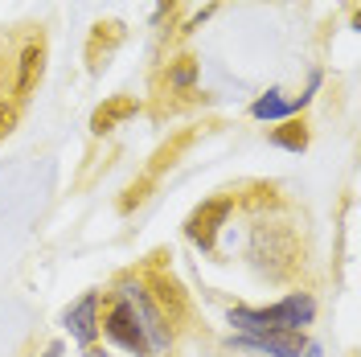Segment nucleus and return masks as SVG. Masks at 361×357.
Wrapping results in <instances>:
<instances>
[{"instance_id": "0eeeda50", "label": "nucleus", "mask_w": 361, "mask_h": 357, "mask_svg": "<svg viewBox=\"0 0 361 357\" xmlns=\"http://www.w3.org/2000/svg\"><path fill=\"white\" fill-rule=\"evenodd\" d=\"M45 74V33H33V37H25L21 54H17V78H13V95L17 99H29L37 83H42Z\"/></svg>"}, {"instance_id": "39448f33", "label": "nucleus", "mask_w": 361, "mask_h": 357, "mask_svg": "<svg viewBox=\"0 0 361 357\" xmlns=\"http://www.w3.org/2000/svg\"><path fill=\"white\" fill-rule=\"evenodd\" d=\"M99 333H107L119 345V349H128V353L135 357H148V345H144V337H140V325H135L132 308L119 300V296H107V313H103V320H99Z\"/></svg>"}, {"instance_id": "a211bd4d", "label": "nucleus", "mask_w": 361, "mask_h": 357, "mask_svg": "<svg viewBox=\"0 0 361 357\" xmlns=\"http://www.w3.org/2000/svg\"><path fill=\"white\" fill-rule=\"evenodd\" d=\"M45 357H62V341H54V345L45 349Z\"/></svg>"}, {"instance_id": "1a4fd4ad", "label": "nucleus", "mask_w": 361, "mask_h": 357, "mask_svg": "<svg viewBox=\"0 0 361 357\" xmlns=\"http://www.w3.org/2000/svg\"><path fill=\"white\" fill-rule=\"evenodd\" d=\"M66 329H70V337L87 349V345H94V337H99V291H87L74 308H66Z\"/></svg>"}, {"instance_id": "dca6fc26", "label": "nucleus", "mask_w": 361, "mask_h": 357, "mask_svg": "<svg viewBox=\"0 0 361 357\" xmlns=\"http://www.w3.org/2000/svg\"><path fill=\"white\" fill-rule=\"evenodd\" d=\"M17 128V103H8V99H0V140Z\"/></svg>"}, {"instance_id": "aec40b11", "label": "nucleus", "mask_w": 361, "mask_h": 357, "mask_svg": "<svg viewBox=\"0 0 361 357\" xmlns=\"http://www.w3.org/2000/svg\"><path fill=\"white\" fill-rule=\"evenodd\" d=\"M173 4H177V0H160V8H157V13H169Z\"/></svg>"}, {"instance_id": "20e7f679", "label": "nucleus", "mask_w": 361, "mask_h": 357, "mask_svg": "<svg viewBox=\"0 0 361 357\" xmlns=\"http://www.w3.org/2000/svg\"><path fill=\"white\" fill-rule=\"evenodd\" d=\"M140 279H144V288H148V296H152V304L164 313L169 325H180V320L189 316V296H185V288H180L169 271H160L157 263H152V267L140 271Z\"/></svg>"}, {"instance_id": "4468645a", "label": "nucleus", "mask_w": 361, "mask_h": 357, "mask_svg": "<svg viewBox=\"0 0 361 357\" xmlns=\"http://www.w3.org/2000/svg\"><path fill=\"white\" fill-rule=\"evenodd\" d=\"M288 111H295V103H283L279 95H267V99H259V103L250 107L255 119H275V115H288Z\"/></svg>"}, {"instance_id": "f257e3e1", "label": "nucleus", "mask_w": 361, "mask_h": 357, "mask_svg": "<svg viewBox=\"0 0 361 357\" xmlns=\"http://www.w3.org/2000/svg\"><path fill=\"white\" fill-rule=\"evenodd\" d=\"M250 259L267 279H288L300 271V234L288 222H255L250 230Z\"/></svg>"}, {"instance_id": "9d476101", "label": "nucleus", "mask_w": 361, "mask_h": 357, "mask_svg": "<svg viewBox=\"0 0 361 357\" xmlns=\"http://www.w3.org/2000/svg\"><path fill=\"white\" fill-rule=\"evenodd\" d=\"M123 37H128L123 21H99L94 29H90V37H87V66L90 70H103V66H107V58L119 49Z\"/></svg>"}, {"instance_id": "9b49d317", "label": "nucleus", "mask_w": 361, "mask_h": 357, "mask_svg": "<svg viewBox=\"0 0 361 357\" xmlns=\"http://www.w3.org/2000/svg\"><path fill=\"white\" fill-rule=\"evenodd\" d=\"M135 111H140V103H135L132 95H111L103 107H94V115H90V132L107 135V132H115L123 119H132Z\"/></svg>"}, {"instance_id": "6e6552de", "label": "nucleus", "mask_w": 361, "mask_h": 357, "mask_svg": "<svg viewBox=\"0 0 361 357\" xmlns=\"http://www.w3.org/2000/svg\"><path fill=\"white\" fill-rule=\"evenodd\" d=\"M304 333H255V337H234V349L250 353H271V357H300L304 353Z\"/></svg>"}, {"instance_id": "7ed1b4c3", "label": "nucleus", "mask_w": 361, "mask_h": 357, "mask_svg": "<svg viewBox=\"0 0 361 357\" xmlns=\"http://www.w3.org/2000/svg\"><path fill=\"white\" fill-rule=\"evenodd\" d=\"M115 296L132 308L135 325H140V337H144V345H148V357H164L173 349V325L164 320L157 304H152V296L144 288V279L140 275H119V284H115Z\"/></svg>"}, {"instance_id": "6ab92c4d", "label": "nucleus", "mask_w": 361, "mask_h": 357, "mask_svg": "<svg viewBox=\"0 0 361 357\" xmlns=\"http://www.w3.org/2000/svg\"><path fill=\"white\" fill-rule=\"evenodd\" d=\"M304 357H320V345H304Z\"/></svg>"}, {"instance_id": "f03ea898", "label": "nucleus", "mask_w": 361, "mask_h": 357, "mask_svg": "<svg viewBox=\"0 0 361 357\" xmlns=\"http://www.w3.org/2000/svg\"><path fill=\"white\" fill-rule=\"evenodd\" d=\"M316 304L308 291H292L288 300L271 304V308H230V325L243 329L247 337L255 333H300L304 325H312Z\"/></svg>"}, {"instance_id": "423d86ee", "label": "nucleus", "mask_w": 361, "mask_h": 357, "mask_svg": "<svg viewBox=\"0 0 361 357\" xmlns=\"http://www.w3.org/2000/svg\"><path fill=\"white\" fill-rule=\"evenodd\" d=\"M230 210H234V193H226V198H214V201H205V205H197V210L185 218V234L202 246V250H214V243H218V230H222V222L230 218Z\"/></svg>"}, {"instance_id": "ddd939ff", "label": "nucleus", "mask_w": 361, "mask_h": 357, "mask_svg": "<svg viewBox=\"0 0 361 357\" xmlns=\"http://www.w3.org/2000/svg\"><path fill=\"white\" fill-rule=\"evenodd\" d=\"M169 90H180V95H193V83H197V62L185 54L177 62H169Z\"/></svg>"}, {"instance_id": "f8f14e48", "label": "nucleus", "mask_w": 361, "mask_h": 357, "mask_svg": "<svg viewBox=\"0 0 361 357\" xmlns=\"http://www.w3.org/2000/svg\"><path fill=\"white\" fill-rule=\"evenodd\" d=\"M271 144H279V148H288V152H304V148H308V123H304V119L279 123V128L271 132Z\"/></svg>"}, {"instance_id": "2eb2a0df", "label": "nucleus", "mask_w": 361, "mask_h": 357, "mask_svg": "<svg viewBox=\"0 0 361 357\" xmlns=\"http://www.w3.org/2000/svg\"><path fill=\"white\" fill-rule=\"evenodd\" d=\"M148 185H152V177H144V181H140V185H132V189H128V198L119 201V210H123V214H128V210H132V205H140V201L148 198Z\"/></svg>"}, {"instance_id": "f3484780", "label": "nucleus", "mask_w": 361, "mask_h": 357, "mask_svg": "<svg viewBox=\"0 0 361 357\" xmlns=\"http://www.w3.org/2000/svg\"><path fill=\"white\" fill-rule=\"evenodd\" d=\"M82 357H111V353H107V349H99V345H87V349H82Z\"/></svg>"}]
</instances>
